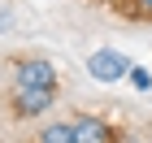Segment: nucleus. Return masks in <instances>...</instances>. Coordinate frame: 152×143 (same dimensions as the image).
Returning <instances> with one entry per match:
<instances>
[{
	"mask_svg": "<svg viewBox=\"0 0 152 143\" xmlns=\"http://www.w3.org/2000/svg\"><path fill=\"white\" fill-rule=\"evenodd\" d=\"M9 87H48V91H61V74L57 65L39 52H26V57L9 61Z\"/></svg>",
	"mask_w": 152,
	"mask_h": 143,
	"instance_id": "nucleus-1",
	"label": "nucleus"
},
{
	"mask_svg": "<svg viewBox=\"0 0 152 143\" xmlns=\"http://www.w3.org/2000/svg\"><path fill=\"white\" fill-rule=\"evenodd\" d=\"M52 104H57V91H48V87H9L4 95V113L13 121H39L48 117Z\"/></svg>",
	"mask_w": 152,
	"mask_h": 143,
	"instance_id": "nucleus-2",
	"label": "nucleus"
},
{
	"mask_svg": "<svg viewBox=\"0 0 152 143\" xmlns=\"http://www.w3.org/2000/svg\"><path fill=\"white\" fill-rule=\"evenodd\" d=\"M130 70H135V61L117 48H96L87 57V74L96 83H122V78H130Z\"/></svg>",
	"mask_w": 152,
	"mask_h": 143,
	"instance_id": "nucleus-3",
	"label": "nucleus"
},
{
	"mask_svg": "<svg viewBox=\"0 0 152 143\" xmlns=\"http://www.w3.org/2000/svg\"><path fill=\"white\" fill-rule=\"evenodd\" d=\"M70 130H74V143H122V130L100 113H74Z\"/></svg>",
	"mask_w": 152,
	"mask_h": 143,
	"instance_id": "nucleus-4",
	"label": "nucleus"
},
{
	"mask_svg": "<svg viewBox=\"0 0 152 143\" xmlns=\"http://www.w3.org/2000/svg\"><path fill=\"white\" fill-rule=\"evenodd\" d=\"M26 143H74V130H70V121H44Z\"/></svg>",
	"mask_w": 152,
	"mask_h": 143,
	"instance_id": "nucleus-5",
	"label": "nucleus"
},
{
	"mask_svg": "<svg viewBox=\"0 0 152 143\" xmlns=\"http://www.w3.org/2000/svg\"><path fill=\"white\" fill-rule=\"evenodd\" d=\"M117 9L130 22H152V0H117Z\"/></svg>",
	"mask_w": 152,
	"mask_h": 143,
	"instance_id": "nucleus-6",
	"label": "nucleus"
},
{
	"mask_svg": "<svg viewBox=\"0 0 152 143\" xmlns=\"http://www.w3.org/2000/svg\"><path fill=\"white\" fill-rule=\"evenodd\" d=\"M130 87H135V91H152V70H143V65H135V70H130V78H126Z\"/></svg>",
	"mask_w": 152,
	"mask_h": 143,
	"instance_id": "nucleus-7",
	"label": "nucleus"
}]
</instances>
